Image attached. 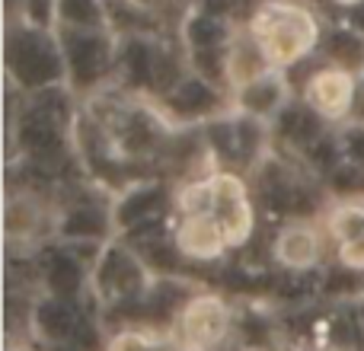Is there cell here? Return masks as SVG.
I'll return each mask as SVG.
<instances>
[{
  "instance_id": "obj_1",
  "label": "cell",
  "mask_w": 364,
  "mask_h": 351,
  "mask_svg": "<svg viewBox=\"0 0 364 351\" xmlns=\"http://www.w3.org/2000/svg\"><path fill=\"white\" fill-rule=\"evenodd\" d=\"M252 38L272 64L291 68L316 45V23L304 6L265 4L252 19Z\"/></svg>"
},
{
  "instance_id": "obj_2",
  "label": "cell",
  "mask_w": 364,
  "mask_h": 351,
  "mask_svg": "<svg viewBox=\"0 0 364 351\" xmlns=\"http://www.w3.org/2000/svg\"><path fill=\"white\" fill-rule=\"evenodd\" d=\"M90 281L102 303H122V307L144 301V294L154 284L144 262L122 243H106Z\"/></svg>"
},
{
  "instance_id": "obj_3",
  "label": "cell",
  "mask_w": 364,
  "mask_h": 351,
  "mask_svg": "<svg viewBox=\"0 0 364 351\" xmlns=\"http://www.w3.org/2000/svg\"><path fill=\"white\" fill-rule=\"evenodd\" d=\"M182 348L188 351H214L230 339V310L220 297L198 294L188 297L186 310L176 320Z\"/></svg>"
},
{
  "instance_id": "obj_4",
  "label": "cell",
  "mask_w": 364,
  "mask_h": 351,
  "mask_svg": "<svg viewBox=\"0 0 364 351\" xmlns=\"http://www.w3.org/2000/svg\"><path fill=\"white\" fill-rule=\"evenodd\" d=\"M10 68L19 74L23 87H42L48 90V83L58 77L61 58L51 48V42L45 36L26 32L23 38L10 42Z\"/></svg>"
},
{
  "instance_id": "obj_5",
  "label": "cell",
  "mask_w": 364,
  "mask_h": 351,
  "mask_svg": "<svg viewBox=\"0 0 364 351\" xmlns=\"http://www.w3.org/2000/svg\"><path fill=\"white\" fill-rule=\"evenodd\" d=\"M83 320H87V313L80 310V303L64 301V297H51V294H45L42 301H36V307L29 310V329L38 335L42 345L70 342Z\"/></svg>"
},
{
  "instance_id": "obj_6",
  "label": "cell",
  "mask_w": 364,
  "mask_h": 351,
  "mask_svg": "<svg viewBox=\"0 0 364 351\" xmlns=\"http://www.w3.org/2000/svg\"><path fill=\"white\" fill-rule=\"evenodd\" d=\"M173 239H176L182 259H195V262H214L230 246L224 237V227L214 214H186L179 220Z\"/></svg>"
},
{
  "instance_id": "obj_7",
  "label": "cell",
  "mask_w": 364,
  "mask_h": 351,
  "mask_svg": "<svg viewBox=\"0 0 364 351\" xmlns=\"http://www.w3.org/2000/svg\"><path fill=\"white\" fill-rule=\"evenodd\" d=\"M307 99H310V106H314V112L323 115V119H339V115H346L355 99L352 74L342 68H329V70L314 74L307 83Z\"/></svg>"
},
{
  "instance_id": "obj_8",
  "label": "cell",
  "mask_w": 364,
  "mask_h": 351,
  "mask_svg": "<svg viewBox=\"0 0 364 351\" xmlns=\"http://www.w3.org/2000/svg\"><path fill=\"white\" fill-rule=\"evenodd\" d=\"M320 256H323V239L310 224H291L278 233L275 259L291 275H304V271L316 269Z\"/></svg>"
},
{
  "instance_id": "obj_9",
  "label": "cell",
  "mask_w": 364,
  "mask_h": 351,
  "mask_svg": "<svg viewBox=\"0 0 364 351\" xmlns=\"http://www.w3.org/2000/svg\"><path fill=\"white\" fill-rule=\"evenodd\" d=\"M87 278H93V271L87 265H80L68 249L51 252L48 259L42 262V281L48 288L51 297H64V301H77L87 284Z\"/></svg>"
},
{
  "instance_id": "obj_10",
  "label": "cell",
  "mask_w": 364,
  "mask_h": 351,
  "mask_svg": "<svg viewBox=\"0 0 364 351\" xmlns=\"http://www.w3.org/2000/svg\"><path fill=\"white\" fill-rule=\"evenodd\" d=\"M64 61L70 64L74 77H80L83 83L96 80V77L106 70V45H102L100 36H93L90 29H74L68 38H64Z\"/></svg>"
},
{
  "instance_id": "obj_11",
  "label": "cell",
  "mask_w": 364,
  "mask_h": 351,
  "mask_svg": "<svg viewBox=\"0 0 364 351\" xmlns=\"http://www.w3.org/2000/svg\"><path fill=\"white\" fill-rule=\"evenodd\" d=\"M265 64H269V58L259 48L256 38H250V36L230 38V45H227V61H224L227 80H233L240 90H246L250 83L265 77Z\"/></svg>"
},
{
  "instance_id": "obj_12",
  "label": "cell",
  "mask_w": 364,
  "mask_h": 351,
  "mask_svg": "<svg viewBox=\"0 0 364 351\" xmlns=\"http://www.w3.org/2000/svg\"><path fill=\"white\" fill-rule=\"evenodd\" d=\"M61 239L64 243H106L109 233V217L93 205L70 207L61 217Z\"/></svg>"
},
{
  "instance_id": "obj_13",
  "label": "cell",
  "mask_w": 364,
  "mask_h": 351,
  "mask_svg": "<svg viewBox=\"0 0 364 351\" xmlns=\"http://www.w3.org/2000/svg\"><path fill=\"white\" fill-rule=\"evenodd\" d=\"M160 205H164V195L160 188H134L128 192L125 198L119 201V207L112 211V224L119 230H134V227L147 224V220H157L160 217Z\"/></svg>"
},
{
  "instance_id": "obj_14",
  "label": "cell",
  "mask_w": 364,
  "mask_h": 351,
  "mask_svg": "<svg viewBox=\"0 0 364 351\" xmlns=\"http://www.w3.org/2000/svg\"><path fill=\"white\" fill-rule=\"evenodd\" d=\"M284 102V87L272 77H262V80L250 83L246 90H240V106H243L246 115H275L282 112Z\"/></svg>"
},
{
  "instance_id": "obj_15",
  "label": "cell",
  "mask_w": 364,
  "mask_h": 351,
  "mask_svg": "<svg viewBox=\"0 0 364 351\" xmlns=\"http://www.w3.org/2000/svg\"><path fill=\"white\" fill-rule=\"evenodd\" d=\"M170 106L176 109L179 115H205L208 109L214 106V90L201 80H186L173 90Z\"/></svg>"
},
{
  "instance_id": "obj_16",
  "label": "cell",
  "mask_w": 364,
  "mask_h": 351,
  "mask_svg": "<svg viewBox=\"0 0 364 351\" xmlns=\"http://www.w3.org/2000/svg\"><path fill=\"white\" fill-rule=\"evenodd\" d=\"M326 51L342 70L355 68V64L364 61V38L358 32H336V36H329Z\"/></svg>"
},
{
  "instance_id": "obj_17",
  "label": "cell",
  "mask_w": 364,
  "mask_h": 351,
  "mask_svg": "<svg viewBox=\"0 0 364 351\" xmlns=\"http://www.w3.org/2000/svg\"><path fill=\"white\" fill-rule=\"evenodd\" d=\"M58 13L74 29H93L102 19V0H58Z\"/></svg>"
},
{
  "instance_id": "obj_18",
  "label": "cell",
  "mask_w": 364,
  "mask_h": 351,
  "mask_svg": "<svg viewBox=\"0 0 364 351\" xmlns=\"http://www.w3.org/2000/svg\"><path fill=\"white\" fill-rule=\"evenodd\" d=\"M106 351H160L157 333H147V329H125L109 342Z\"/></svg>"
},
{
  "instance_id": "obj_19",
  "label": "cell",
  "mask_w": 364,
  "mask_h": 351,
  "mask_svg": "<svg viewBox=\"0 0 364 351\" xmlns=\"http://www.w3.org/2000/svg\"><path fill=\"white\" fill-rule=\"evenodd\" d=\"M346 151H348V157L364 170V128H352V131L346 134Z\"/></svg>"
},
{
  "instance_id": "obj_20",
  "label": "cell",
  "mask_w": 364,
  "mask_h": 351,
  "mask_svg": "<svg viewBox=\"0 0 364 351\" xmlns=\"http://www.w3.org/2000/svg\"><path fill=\"white\" fill-rule=\"evenodd\" d=\"M45 351H83V348H77L74 342H61V345H45Z\"/></svg>"
},
{
  "instance_id": "obj_21",
  "label": "cell",
  "mask_w": 364,
  "mask_h": 351,
  "mask_svg": "<svg viewBox=\"0 0 364 351\" xmlns=\"http://www.w3.org/2000/svg\"><path fill=\"white\" fill-rule=\"evenodd\" d=\"M339 4H358V0H339Z\"/></svg>"
}]
</instances>
